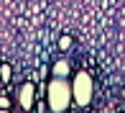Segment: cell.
Returning a JSON list of instances; mask_svg holds the SVG:
<instances>
[{"instance_id": "cell-1", "label": "cell", "mask_w": 125, "mask_h": 113, "mask_svg": "<svg viewBox=\"0 0 125 113\" xmlns=\"http://www.w3.org/2000/svg\"><path fill=\"white\" fill-rule=\"evenodd\" d=\"M69 100H72V87L64 82V77H56L49 85V108L54 113H61L69 108Z\"/></svg>"}, {"instance_id": "cell-2", "label": "cell", "mask_w": 125, "mask_h": 113, "mask_svg": "<svg viewBox=\"0 0 125 113\" xmlns=\"http://www.w3.org/2000/svg\"><path fill=\"white\" fill-rule=\"evenodd\" d=\"M72 95H74V100L79 105H89V100H92V77H89L87 72H79L74 77Z\"/></svg>"}, {"instance_id": "cell-3", "label": "cell", "mask_w": 125, "mask_h": 113, "mask_svg": "<svg viewBox=\"0 0 125 113\" xmlns=\"http://www.w3.org/2000/svg\"><path fill=\"white\" fill-rule=\"evenodd\" d=\"M33 95H36V87H33L31 82H26L23 87H21V108H31L33 105Z\"/></svg>"}, {"instance_id": "cell-4", "label": "cell", "mask_w": 125, "mask_h": 113, "mask_svg": "<svg viewBox=\"0 0 125 113\" xmlns=\"http://www.w3.org/2000/svg\"><path fill=\"white\" fill-rule=\"evenodd\" d=\"M66 72H69V64H66L64 59H61V62H56V64H54V75H56V77H64Z\"/></svg>"}, {"instance_id": "cell-5", "label": "cell", "mask_w": 125, "mask_h": 113, "mask_svg": "<svg viewBox=\"0 0 125 113\" xmlns=\"http://www.w3.org/2000/svg\"><path fill=\"white\" fill-rule=\"evenodd\" d=\"M0 77H3V82H8L10 77H13V72H10L8 64H0Z\"/></svg>"}, {"instance_id": "cell-6", "label": "cell", "mask_w": 125, "mask_h": 113, "mask_svg": "<svg viewBox=\"0 0 125 113\" xmlns=\"http://www.w3.org/2000/svg\"><path fill=\"white\" fill-rule=\"evenodd\" d=\"M59 46H61V49H69V46H72V36H69V33H64V36L59 39Z\"/></svg>"}, {"instance_id": "cell-7", "label": "cell", "mask_w": 125, "mask_h": 113, "mask_svg": "<svg viewBox=\"0 0 125 113\" xmlns=\"http://www.w3.org/2000/svg\"><path fill=\"white\" fill-rule=\"evenodd\" d=\"M0 108H10V100L8 98H0Z\"/></svg>"}, {"instance_id": "cell-8", "label": "cell", "mask_w": 125, "mask_h": 113, "mask_svg": "<svg viewBox=\"0 0 125 113\" xmlns=\"http://www.w3.org/2000/svg\"><path fill=\"white\" fill-rule=\"evenodd\" d=\"M0 82H3V77H0Z\"/></svg>"}]
</instances>
